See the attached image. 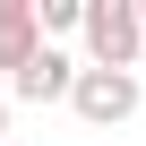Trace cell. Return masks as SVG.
I'll return each instance as SVG.
<instances>
[{"label": "cell", "instance_id": "obj_5", "mask_svg": "<svg viewBox=\"0 0 146 146\" xmlns=\"http://www.w3.org/2000/svg\"><path fill=\"white\" fill-rule=\"evenodd\" d=\"M35 17H43V43L52 35H86V0H35Z\"/></svg>", "mask_w": 146, "mask_h": 146}, {"label": "cell", "instance_id": "obj_4", "mask_svg": "<svg viewBox=\"0 0 146 146\" xmlns=\"http://www.w3.org/2000/svg\"><path fill=\"white\" fill-rule=\"evenodd\" d=\"M35 52H43V17H35V0H0V69L26 78Z\"/></svg>", "mask_w": 146, "mask_h": 146}, {"label": "cell", "instance_id": "obj_2", "mask_svg": "<svg viewBox=\"0 0 146 146\" xmlns=\"http://www.w3.org/2000/svg\"><path fill=\"white\" fill-rule=\"evenodd\" d=\"M137 103H146V86L129 78V69H86L78 95H69V112H78L86 129H120V120H137Z\"/></svg>", "mask_w": 146, "mask_h": 146}, {"label": "cell", "instance_id": "obj_7", "mask_svg": "<svg viewBox=\"0 0 146 146\" xmlns=\"http://www.w3.org/2000/svg\"><path fill=\"white\" fill-rule=\"evenodd\" d=\"M137 17H146V0H137Z\"/></svg>", "mask_w": 146, "mask_h": 146}, {"label": "cell", "instance_id": "obj_1", "mask_svg": "<svg viewBox=\"0 0 146 146\" xmlns=\"http://www.w3.org/2000/svg\"><path fill=\"white\" fill-rule=\"evenodd\" d=\"M146 60V17L137 0H86V69H129Z\"/></svg>", "mask_w": 146, "mask_h": 146}, {"label": "cell", "instance_id": "obj_6", "mask_svg": "<svg viewBox=\"0 0 146 146\" xmlns=\"http://www.w3.org/2000/svg\"><path fill=\"white\" fill-rule=\"evenodd\" d=\"M0 137H9V95H0Z\"/></svg>", "mask_w": 146, "mask_h": 146}, {"label": "cell", "instance_id": "obj_3", "mask_svg": "<svg viewBox=\"0 0 146 146\" xmlns=\"http://www.w3.org/2000/svg\"><path fill=\"white\" fill-rule=\"evenodd\" d=\"M78 78H86V60H69L60 43H43L35 69H26V78H9V86H17V103H69V95H78Z\"/></svg>", "mask_w": 146, "mask_h": 146}]
</instances>
